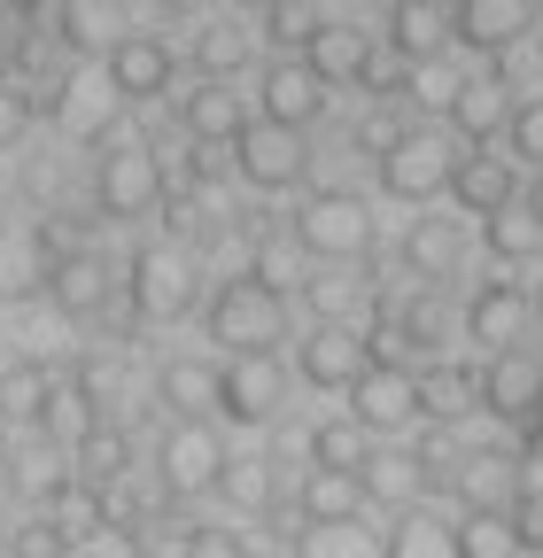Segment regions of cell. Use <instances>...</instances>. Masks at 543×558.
I'll use <instances>...</instances> for the list:
<instances>
[{"label": "cell", "mask_w": 543, "mask_h": 558, "mask_svg": "<svg viewBox=\"0 0 543 558\" xmlns=\"http://www.w3.org/2000/svg\"><path fill=\"white\" fill-rule=\"evenodd\" d=\"M288 241L311 264H358V256H373V202L350 186H311L288 209Z\"/></svg>", "instance_id": "6da1fadb"}, {"label": "cell", "mask_w": 543, "mask_h": 558, "mask_svg": "<svg viewBox=\"0 0 543 558\" xmlns=\"http://www.w3.org/2000/svg\"><path fill=\"white\" fill-rule=\"evenodd\" d=\"M202 326H210V341L226 357H241V349H280L288 341V288H272L256 271H233V279H218V295L202 303Z\"/></svg>", "instance_id": "7a4b0ae2"}, {"label": "cell", "mask_w": 543, "mask_h": 558, "mask_svg": "<svg viewBox=\"0 0 543 558\" xmlns=\"http://www.w3.org/2000/svg\"><path fill=\"white\" fill-rule=\"evenodd\" d=\"M164 194H171V179H164V156L148 148V140H101V156H94V209L109 226L156 218Z\"/></svg>", "instance_id": "3957f363"}, {"label": "cell", "mask_w": 543, "mask_h": 558, "mask_svg": "<svg viewBox=\"0 0 543 558\" xmlns=\"http://www.w3.org/2000/svg\"><path fill=\"white\" fill-rule=\"evenodd\" d=\"M124 295H132V311H141L148 326L186 318V311L202 303V264H194V248H186V241H141V248H132V264H124Z\"/></svg>", "instance_id": "277c9868"}, {"label": "cell", "mask_w": 543, "mask_h": 558, "mask_svg": "<svg viewBox=\"0 0 543 558\" xmlns=\"http://www.w3.org/2000/svg\"><path fill=\"white\" fill-rule=\"evenodd\" d=\"M450 163H458L450 132H435V124H403V132L381 140V194L427 209V202L450 186Z\"/></svg>", "instance_id": "5b68a950"}, {"label": "cell", "mask_w": 543, "mask_h": 558, "mask_svg": "<svg viewBox=\"0 0 543 558\" xmlns=\"http://www.w3.org/2000/svg\"><path fill=\"white\" fill-rule=\"evenodd\" d=\"M288 396V365L280 349H241V357L218 365V418L226 427H272Z\"/></svg>", "instance_id": "8992f818"}, {"label": "cell", "mask_w": 543, "mask_h": 558, "mask_svg": "<svg viewBox=\"0 0 543 558\" xmlns=\"http://www.w3.org/2000/svg\"><path fill=\"white\" fill-rule=\"evenodd\" d=\"M226 163H233V179H241V186H256V194H288V186H303V163H311V156H303V132L249 117V124L233 132Z\"/></svg>", "instance_id": "52a82bcc"}, {"label": "cell", "mask_w": 543, "mask_h": 558, "mask_svg": "<svg viewBox=\"0 0 543 558\" xmlns=\"http://www.w3.org/2000/svg\"><path fill=\"white\" fill-rule=\"evenodd\" d=\"M365 365H373V333H365V326H350V318H311V326H303V341H295V373H303V388L342 396Z\"/></svg>", "instance_id": "ba28073f"}, {"label": "cell", "mask_w": 543, "mask_h": 558, "mask_svg": "<svg viewBox=\"0 0 543 558\" xmlns=\"http://www.w3.org/2000/svg\"><path fill=\"white\" fill-rule=\"evenodd\" d=\"M101 78L124 109H141V101H164L171 78H179V54L164 32H117V47L101 54Z\"/></svg>", "instance_id": "9c48e42d"}, {"label": "cell", "mask_w": 543, "mask_h": 558, "mask_svg": "<svg viewBox=\"0 0 543 558\" xmlns=\"http://www.w3.org/2000/svg\"><path fill=\"white\" fill-rule=\"evenodd\" d=\"M342 396H350V418H358L365 435H403V427L420 418V365H388V357H373Z\"/></svg>", "instance_id": "30bf717a"}, {"label": "cell", "mask_w": 543, "mask_h": 558, "mask_svg": "<svg viewBox=\"0 0 543 558\" xmlns=\"http://www.w3.org/2000/svg\"><path fill=\"white\" fill-rule=\"evenodd\" d=\"M156 473H164V497H210L218 473H226L218 427H210V418H171L164 450H156Z\"/></svg>", "instance_id": "8fae6325"}, {"label": "cell", "mask_w": 543, "mask_h": 558, "mask_svg": "<svg viewBox=\"0 0 543 558\" xmlns=\"http://www.w3.org/2000/svg\"><path fill=\"white\" fill-rule=\"evenodd\" d=\"M303 70H311L326 94H334V86H373V70H381L373 32L350 24V16H318V32L303 39Z\"/></svg>", "instance_id": "7c38bea8"}, {"label": "cell", "mask_w": 543, "mask_h": 558, "mask_svg": "<svg viewBox=\"0 0 543 558\" xmlns=\"http://www.w3.org/2000/svg\"><path fill=\"white\" fill-rule=\"evenodd\" d=\"M482 411L505 418V427H543V357L535 349H497L482 365Z\"/></svg>", "instance_id": "4fadbf2b"}, {"label": "cell", "mask_w": 543, "mask_h": 558, "mask_svg": "<svg viewBox=\"0 0 543 558\" xmlns=\"http://www.w3.org/2000/svg\"><path fill=\"white\" fill-rule=\"evenodd\" d=\"M528 318H535V295L520 279H482V288L466 295V311H458V333L482 349V357H497V349H512L528 333Z\"/></svg>", "instance_id": "5bb4252c"}, {"label": "cell", "mask_w": 543, "mask_h": 558, "mask_svg": "<svg viewBox=\"0 0 543 558\" xmlns=\"http://www.w3.org/2000/svg\"><path fill=\"white\" fill-rule=\"evenodd\" d=\"M256 117L264 124H288V132H311L326 117V86L303 70V54H280L256 70Z\"/></svg>", "instance_id": "9a60e30c"}, {"label": "cell", "mask_w": 543, "mask_h": 558, "mask_svg": "<svg viewBox=\"0 0 543 558\" xmlns=\"http://www.w3.org/2000/svg\"><path fill=\"white\" fill-rule=\"evenodd\" d=\"M535 32V0H450V39L466 54H512Z\"/></svg>", "instance_id": "2e32d148"}, {"label": "cell", "mask_w": 543, "mask_h": 558, "mask_svg": "<svg viewBox=\"0 0 543 558\" xmlns=\"http://www.w3.org/2000/svg\"><path fill=\"white\" fill-rule=\"evenodd\" d=\"M466 218H497V209H512L520 202V163L512 156H490V148H466L458 163H450V186H443Z\"/></svg>", "instance_id": "e0dca14e"}, {"label": "cell", "mask_w": 543, "mask_h": 558, "mask_svg": "<svg viewBox=\"0 0 543 558\" xmlns=\"http://www.w3.org/2000/svg\"><path fill=\"white\" fill-rule=\"evenodd\" d=\"M373 349H381L388 365H420V357H435V349H443V311H435L427 295L388 303L381 326H373Z\"/></svg>", "instance_id": "ac0fdd59"}, {"label": "cell", "mask_w": 543, "mask_h": 558, "mask_svg": "<svg viewBox=\"0 0 543 558\" xmlns=\"http://www.w3.org/2000/svg\"><path fill=\"white\" fill-rule=\"evenodd\" d=\"M249 124L233 78H202L194 94H179V132L194 140V148H233V132Z\"/></svg>", "instance_id": "d6986e66"}, {"label": "cell", "mask_w": 543, "mask_h": 558, "mask_svg": "<svg viewBox=\"0 0 543 558\" xmlns=\"http://www.w3.org/2000/svg\"><path fill=\"white\" fill-rule=\"evenodd\" d=\"M55 124L62 132H71V140H109V124H117V94H109V78H101V70H79V78H62L55 86Z\"/></svg>", "instance_id": "ffe728a7"}, {"label": "cell", "mask_w": 543, "mask_h": 558, "mask_svg": "<svg viewBox=\"0 0 543 558\" xmlns=\"http://www.w3.org/2000/svg\"><path fill=\"white\" fill-rule=\"evenodd\" d=\"M47 295H55L62 318H94V311L117 295V279H109V264H101L94 248H62V256H55V279H47Z\"/></svg>", "instance_id": "44dd1931"}, {"label": "cell", "mask_w": 543, "mask_h": 558, "mask_svg": "<svg viewBox=\"0 0 543 558\" xmlns=\"http://www.w3.org/2000/svg\"><path fill=\"white\" fill-rule=\"evenodd\" d=\"M396 256H403V271H412L420 288H435V279L458 271L466 233H458V218H412V226H403V241H396Z\"/></svg>", "instance_id": "7402d4cb"}, {"label": "cell", "mask_w": 543, "mask_h": 558, "mask_svg": "<svg viewBox=\"0 0 543 558\" xmlns=\"http://www.w3.org/2000/svg\"><path fill=\"white\" fill-rule=\"evenodd\" d=\"M55 233L32 226V233H9L0 241V303H16V295H47V279H55Z\"/></svg>", "instance_id": "603a6c76"}, {"label": "cell", "mask_w": 543, "mask_h": 558, "mask_svg": "<svg viewBox=\"0 0 543 558\" xmlns=\"http://www.w3.org/2000/svg\"><path fill=\"white\" fill-rule=\"evenodd\" d=\"M117 32H132L117 0H55V39H62V54H109Z\"/></svg>", "instance_id": "cb8c5ba5"}, {"label": "cell", "mask_w": 543, "mask_h": 558, "mask_svg": "<svg viewBox=\"0 0 543 558\" xmlns=\"http://www.w3.org/2000/svg\"><path fill=\"white\" fill-rule=\"evenodd\" d=\"M450 132L466 140V148H490V140L505 132V117H512V101H505V86L497 78H458V94H450Z\"/></svg>", "instance_id": "d4e9b609"}, {"label": "cell", "mask_w": 543, "mask_h": 558, "mask_svg": "<svg viewBox=\"0 0 543 558\" xmlns=\"http://www.w3.org/2000/svg\"><path fill=\"white\" fill-rule=\"evenodd\" d=\"M388 47L403 54V62H435L443 54V39H450V16H443V0H388Z\"/></svg>", "instance_id": "484cf974"}, {"label": "cell", "mask_w": 543, "mask_h": 558, "mask_svg": "<svg viewBox=\"0 0 543 558\" xmlns=\"http://www.w3.org/2000/svg\"><path fill=\"white\" fill-rule=\"evenodd\" d=\"M358 488H365V505L412 512V497L427 488V465H420V450H373V458L358 465Z\"/></svg>", "instance_id": "4316f807"}, {"label": "cell", "mask_w": 543, "mask_h": 558, "mask_svg": "<svg viewBox=\"0 0 543 558\" xmlns=\"http://www.w3.org/2000/svg\"><path fill=\"white\" fill-rule=\"evenodd\" d=\"M156 396L171 403V418H202V411H218V357H164Z\"/></svg>", "instance_id": "83f0119b"}, {"label": "cell", "mask_w": 543, "mask_h": 558, "mask_svg": "<svg viewBox=\"0 0 543 558\" xmlns=\"http://www.w3.org/2000/svg\"><path fill=\"white\" fill-rule=\"evenodd\" d=\"M482 248H490V264L520 271V264L543 256V218H535L528 202H512V209H497V218H482Z\"/></svg>", "instance_id": "f1b7e54d"}, {"label": "cell", "mask_w": 543, "mask_h": 558, "mask_svg": "<svg viewBox=\"0 0 543 558\" xmlns=\"http://www.w3.org/2000/svg\"><path fill=\"white\" fill-rule=\"evenodd\" d=\"M482 411V373L466 365H427L420 373V418H435V427H450V418Z\"/></svg>", "instance_id": "f546056e"}, {"label": "cell", "mask_w": 543, "mask_h": 558, "mask_svg": "<svg viewBox=\"0 0 543 558\" xmlns=\"http://www.w3.org/2000/svg\"><path fill=\"white\" fill-rule=\"evenodd\" d=\"M194 62H202V78H241V70L256 62V32L218 16V24H202L194 32Z\"/></svg>", "instance_id": "4dcf8cb0"}, {"label": "cell", "mask_w": 543, "mask_h": 558, "mask_svg": "<svg viewBox=\"0 0 543 558\" xmlns=\"http://www.w3.org/2000/svg\"><path fill=\"white\" fill-rule=\"evenodd\" d=\"M450 481H458V497H466L473 512H482V505H512V488H520V473H512L505 450H466Z\"/></svg>", "instance_id": "1f68e13d"}, {"label": "cell", "mask_w": 543, "mask_h": 558, "mask_svg": "<svg viewBox=\"0 0 543 558\" xmlns=\"http://www.w3.org/2000/svg\"><path fill=\"white\" fill-rule=\"evenodd\" d=\"M295 512H303V520H358V512H365V488H358V473L311 465L303 488H295Z\"/></svg>", "instance_id": "d6a6232c"}, {"label": "cell", "mask_w": 543, "mask_h": 558, "mask_svg": "<svg viewBox=\"0 0 543 558\" xmlns=\"http://www.w3.org/2000/svg\"><path fill=\"white\" fill-rule=\"evenodd\" d=\"M47 403H55V373H47V365L24 357V365L0 373V418H9V427H39Z\"/></svg>", "instance_id": "836d02e7"}, {"label": "cell", "mask_w": 543, "mask_h": 558, "mask_svg": "<svg viewBox=\"0 0 543 558\" xmlns=\"http://www.w3.org/2000/svg\"><path fill=\"white\" fill-rule=\"evenodd\" d=\"M303 450H311V465H326V473H358V465L373 458V435H365L358 418L342 411V418H318Z\"/></svg>", "instance_id": "e575fe53"}, {"label": "cell", "mask_w": 543, "mask_h": 558, "mask_svg": "<svg viewBox=\"0 0 543 558\" xmlns=\"http://www.w3.org/2000/svg\"><path fill=\"white\" fill-rule=\"evenodd\" d=\"M47 520L62 527V535H94V527H109V488L101 481H62L55 497H47Z\"/></svg>", "instance_id": "d590c367"}, {"label": "cell", "mask_w": 543, "mask_h": 558, "mask_svg": "<svg viewBox=\"0 0 543 558\" xmlns=\"http://www.w3.org/2000/svg\"><path fill=\"white\" fill-rule=\"evenodd\" d=\"M295 558H381V543L365 535V520H303Z\"/></svg>", "instance_id": "8d00e7d4"}, {"label": "cell", "mask_w": 543, "mask_h": 558, "mask_svg": "<svg viewBox=\"0 0 543 558\" xmlns=\"http://www.w3.org/2000/svg\"><path fill=\"white\" fill-rule=\"evenodd\" d=\"M450 535H458V558H528V550H520V535H512V520H505V505L466 512Z\"/></svg>", "instance_id": "74e56055"}, {"label": "cell", "mask_w": 543, "mask_h": 558, "mask_svg": "<svg viewBox=\"0 0 543 558\" xmlns=\"http://www.w3.org/2000/svg\"><path fill=\"white\" fill-rule=\"evenodd\" d=\"M381 558H458V535H450V520H435V512H403V520L388 527Z\"/></svg>", "instance_id": "f35d334b"}, {"label": "cell", "mask_w": 543, "mask_h": 558, "mask_svg": "<svg viewBox=\"0 0 543 558\" xmlns=\"http://www.w3.org/2000/svg\"><path fill=\"white\" fill-rule=\"evenodd\" d=\"M101 418H109V411H101V403H94L79 380H55V403H47V418H39V427H47V435H62V442H86V435L101 427Z\"/></svg>", "instance_id": "ab89813d"}, {"label": "cell", "mask_w": 543, "mask_h": 558, "mask_svg": "<svg viewBox=\"0 0 543 558\" xmlns=\"http://www.w3.org/2000/svg\"><path fill=\"white\" fill-rule=\"evenodd\" d=\"M311 32H318V9H311V0H264V9H256V39H272L280 54H303Z\"/></svg>", "instance_id": "60d3db41"}, {"label": "cell", "mask_w": 543, "mask_h": 558, "mask_svg": "<svg viewBox=\"0 0 543 558\" xmlns=\"http://www.w3.org/2000/svg\"><path fill=\"white\" fill-rule=\"evenodd\" d=\"M71 450H79V473H86V481H101V488H109V481H124V465H132V442L109 427V418H101L86 442H71Z\"/></svg>", "instance_id": "b9f144b4"}, {"label": "cell", "mask_w": 543, "mask_h": 558, "mask_svg": "<svg viewBox=\"0 0 543 558\" xmlns=\"http://www.w3.org/2000/svg\"><path fill=\"white\" fill-rule=\"evenodd\" d=\"M505 148H512V163H535V171H543V94L512 101V117H505Z\"/></svg>", "instance_id": "7bdbcfd3"}, {"label": "cell", "mask_w": 543, "mask_h": 558, "mask_svg": "<svg viewBox=\"0 0 543 558\" xmlns=\"http://www.w3.org/2000/svg\"><path fill=\"white\" fill-rule=\"evenodd\" d=\"M218 488L233 505H249V512H264L272 505V465L264 458H226V473H218Z\"/></svg>", "instance_id": "ee69618b"}, {"label": "cell", "mask_w": 543, "mask_h": 558, "mask_svg": "<svg viewBox=\"0 0 543 558\" xmlns=\"http://www.w3.org/2000/svg\"><path fill=\"white\" fill-rule=\"evenodd\" d=\"M303 303H311V318H350L358 288H350L342 271H318V279H303Z\"/></svg>", "instance_id": "f6af8a7d"}, {"label": "cell", "mask_w": 543, "mask_h": 558, "mask_svg": "<svg viewBox=\"0 0 543 558\" xmlns=\"http://www.w3.org/2000/svg\"><path fill=\"white\" fill-rule=\"evenodd\" d=\"M179 550H186V558H249V535H241V527H186Z\"/></svg>", "instance_id": "bcb514c9"}, {"label": "cell", "mask_w": 543, "mask_h": 558, "mask_svg": "<svg viewBox=\"0 0 543 558\" xmlns=\"http://www.w3.org/2000/svg\"><path fill=\"white\" fill-rule=\"evenodd\" d=\"M505 520H512V535H520V550H543V488H512V505H505Z\"/></svg>", "instance_id": "7dc6e473"}, {"label": "cell", "mask_w": 543, "mask_h": 558, "mask_svg": "<svg viewBox=\"0 0 543 558\" xmlns=\"http://www.w3.org/2000/svg\"><path fill=\"white\" fill-rule=\"evenodd\" d=\"M9 550H16V558H71V535H62V527L39 512V520H24V527H16V543H9Z\"/></svg>", "instance_id": "c3c4849f"}, {"label": "cell", "mask_w": 543, "mask_h": 558, "mask_svg": "<svg viewBox=\"0 0 543 558\" xmlns=\"http://www.w3.org/2000/svg\"><path fill=\"white\" fill-rule=\"evenodd\" d=\"M71 558H141V535H132V527H94V535H79L71 543Z\"/></svg>", "instance_id": "681fc988"}, {"label": "cell", "mask_w": 543, "mask_h": 558, "mask_svg": "<svg viewBox=\"0 0 543 558\" xmlns=\"http://www.w3.org/2000/svg\"><path fill=\"white\" fill-rule=\"evenodd\" d=\"M295 264H303V248H295V241H264L249 271H256V279H272V288H288V279H295Z\"/></svg>", "instance_id": "f907efd6"}, {"label": "cell", "mask_w": 543, "mask_h": 558, "mask_svg": "<svg viewBox=\"0 0 543 558\" xmlns=\"http://www.w3.org/2000/svg\"><path fill=\"white\" fill-rule=\"evenodd\" d=\"M24 124H32V101H24L16 86H0V148H16Z\"/></svg>", "instance_id": "816d5d0a"}, {"label": "cell", "mask_w": 543, "mask_h": 558, "mask_svg": "<svg viewBox=\"0 0 543 558\" xmlns=\"http://www.w3.org/2000/svg\"><path fill=\"white\" fill-rule=\"evenodd\" d=\"M62 481H71V473H62L55 458H24V488H32V497H55Z\"/></svg>", "instance_id": "f5cc1de1"}, {"label": "cell", "mask_w": 543, "mask_h": 558, "mask_svg": "<svg viewBox=\"0 0 543 558\" xmlns=\"http://www.w3.org/2000/svg\"><path fill=\"white\" fill-rule=\"evenodd\" d=\"M16 54H24V47H16V32H9V24H0V86H9V78H16Z\"/></svg>", "instance_id": "db71d44e"}, {"label": "cell", "mask_w": 543, "mask_h": 558, "mask_svg": "<svg viewBox=\"0 0 543 558\" xmlns=\"http://www.w3.org/2000/svg\"><path fill=\"white\" fill-rule=\"evenodd\" d=\"M156 9H164V16H210L218 0H156Z\"/></svg>", "instance_id": "11a10c76"}, {"label": "cell", "mask_w": 543, "mask_h": 558, "mask_svg": "<svg viewBox=\"0 0 543 558\" xmlns=\"http://www.w3.org/2000/svg\"><path fill=\"white\" fill-rule=\"evenodd\" d=\"M9 16H39V9H55V0H0Z\"/></svg>", "instance_id": "9f6ffc18"}, {"label": "cell", "mask_w": 543, "mask_h": 558, "mask_svg": "<svg viewBox=\"0 0 543 558\" xmlns=\"http://www.w3.org/2000/svg\"><path fill=\"white\" fill-rule=\"evenodd\" d=\"M520 202H528V209H535V218H543V171H535V186H528Z\"/></svg>", "instance_id": "6f0895ef"}, {"label": "cell", "mask_w": 543, "mask_h": 558, "mask_svg": "<svg viewBox=\"0 0 543 558\" xmlns=\"http://www.w3.org/2000/svg\"><path fill=\"white\" fill-rule=\"evenodd\" d=\"M0 465H9V418H0Z\"/></svg>", "instance_id": "680465c9"}, {"label": "cell", "mask_w": 543, "mask_h": 558, "mask_svg": "<svg viewBox=\"0 0 543 558\" xmlns=\"http://www.w3.org/2000/svg\"><path fill=\"white\" fill-rule=\"evenodd\" d=\"M535 318H543V288H535Z\"/></svg>", "instance_id": "91938a15"}, {"label": "cell", "mask_w": 543, "mask_h": 558, "mask_svg": "<svg viewBox=\"0 0 543 558\" xmlns=\"http://www.w3.org/2000/svg\"><path fill=\"white\" fill-rule=\"evenodd\" d=\"M535 47H543V39H535Z\"/></svg>", "instance_id": "94428289"}]
</instances>
